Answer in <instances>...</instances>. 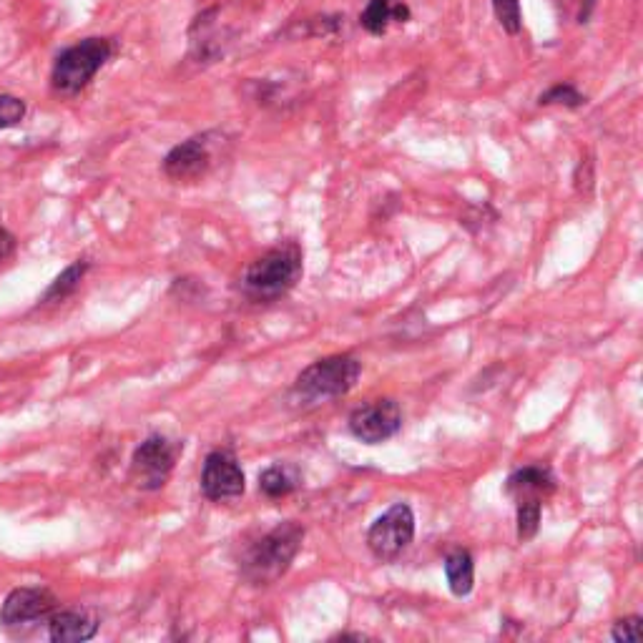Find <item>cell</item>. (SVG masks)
Here are the masks:
<instances>
[{"label":"cell","mask_w":643,"mask_h":643,"mask_svg":"<svg viewBox=\"0 0 643 643\" xmlns=\"http://www.w3.org/2000/svg\"><path fill=\"white\" fill-rule=\"evenodd\" d=\"M26 119V101L11 93H0V131L13 129Z\"/></svg>","instance_id":"d6986e66"},{"label":"cell","mask_w":643,"mask_h":643,"mask_svg":"<svg viewBox=\"0 0 643 643\" xmlns=\"http://www.w3.org/2000/svg\"><path fill=\"white\" fill-rule=\"evenodd\" d=\"M304 541V528L294 520L279 523L244 551L239 573L252 586H269L289 571Z\"/></svg>","instance_id":"6da1fadb"},{"label":"cell","mask_w":643,"mask_h":643,"mask_svg":"<svg viewBox=\"0 0 643 643\" xmlns=\"http://www.w3.org/2000/svg\"><path fill=\"white\" fill-rule=\"evenodd\" d=\"M362 362L352 355H332L317 360L307 370L299 372L294 382V395L304 402H325L342 397L357 385Z\"/></svg>","instance_id":"277c9868"},{"label":"cell","mask_w":643,"mask_h":643,"mask_svg":"<svg viewBox=\"0 0 643 643\" xmlns=\"http://www.w3.org/2000/svg\"><path fill=\"white\" fill-rule=\"evenodd\" d=\"M299 483H302V475H299V470L294 468V465H272V468L264 470L262 475H259V490H262L267 498H287V495H292L294 490L299 488Z\"/></svg>","instance_id":"9a60e30c"},{"label":"cell","mask_w":643,"mask_h":643,"mask_svg":"<svg viewBox=\"0 0 643 643\" xmlns=\"http://www.w3.org/2000/svg\"><path fill=\"white\" fill-rule=\"evenodd\" d=\"M493 13L498 18L500 28L508 36H518L523 31V11H520V0H493Z\"/></svg>","instance_id":"ac0fdd59"},{"label":"cell","mask_w":643,"mask_h":643,"mask_svg":"<svg viewBox=\"0 0 643 643\" xmlns=\"http://www.w3.org/2000/svg\"><path fill=\"white\" fill-rule=\"evenodd\" d=\"M332 641H367V636H362V633H337Z\"/></svg>","instance_id":"d4e9b609"},{"label":"cell","mask_w":643,"mask_h":643,"mask_svg":"<svg viewBox=\"0 0 643 643\" xmlns=\"http://www.w3.org/2000/svg\"><path fill=\"white\" fill-rule=\"evenodd\" d=\"M98 631V618L91 611H61L48 621V636L56 643L91 641Z\"/></svg>","instance_id":"7c38bea8"},{"label":"cell","mask_w":643,"mask_h":643,"mask_svg":"<svg viewBox=\"0 0 643 643\" xmlns=\"http://www.w3.org/2000/svg\"><path fill=\"white\" fill-rule=\"evenodd\" d=\"M176 455H179V445L166 440L164 435H151L131 455L129 480L146 493L161 490L174 473Z\"/></svg>","instance_id":"5b68a950"},{"label":"cell","mask_w":643,"mask_h":643,"mask_svg":"<svg viewBox=\"0 0 643 643\" xmlns=\"http://www.w3.org/2000/svg\"><path fill=\"white\" fill-rule=\"evenodd\" d=\"M410 16V6L402 3V0H370L365 11L360 13V26L370 36H385L392 21L407 23Z\"/></svg>","instance_id":"4fadbf2b"},{"label":"cell","mask_w":643,"mask_h":643,"mask_svg":"<svg viewBox=\"0 0 643 643\" xmlns=\"http://www.w3.org/2000/svg\"><path fill=\"white\" fill-rule=\"evenodd\" d=\"M593 179H596V176H593V161L586 156V159L578 161L576 174H573V186H576L578 194H581V196H591Z\"/></svg>","instance_id":"7402d4cb"},{"label":"cell","mask_w":643,"mask_h":643,"mask_svg":"<svg viewBox=\"0 0 643 643\" xmlns=\"http://www.w3.org/2000/svg\"><path fill=\"white\" fill-rule=\"evenodd\" d=\"M415 538V513L407 503H395L372 523L367 533V548L377 561H395L410 548Z\"/></svg>","instance_id":"8992f818"},{"label":"cell","mask_w":643,"mask_h":643,"mask_svg":"<svg viewBox=\"0 0 643 643\" xmlns=\"http://www.w3.org/2000/svg\"><path fill=\"white\" fill-rule=\"evenodd\" d=\"M593 8H596V0H583L581 11H578V23H588V18H591Z\"/></svg>","instance_id":"cb8c5ba5"},{"label":"cell","mask_w":643,"mask_h":643,"mask_svg":"<svg viewBox=\"0 0 643 643\" xmlns=\"http://www.w3.org/2000/svg\"><path fill=\"white\" fill-rule=\"evenodd\" d=\"M402 427V410L390 397H380L357 407L350 415V433L367 445H380L395 438Z\"/></svg>","instance_id":"52a82bcc"},{"label":"cell","mask_w":643,"mask_h":643,"mask_svg":"<svg viewBox=\"0 0 643 643\" xmlns=\"http://www.w3.org/2000/svg\"><path fill=\"white\" fill-rule=\"evenodd\" d=\"M556 490V478L546 465H525L505 480V493L513 498L515 508H543Z\"/></svg>","instance_id":"8fae6325"},{"label":"cell","mask_w":643,"mask_h":643,"mask_svg":"<svg viewBox=\"0 0 643 643\" xmlns=\"http://www.w3.org/2000/svg\"><path fill=\"white\" fill-rule=\"evenodd\" d=\"M88 269H91V262H88V259H76L73 264H68V267L53 279L48 292L43 294V304H56V302H63L66 297H71V294L78 289V284L83 282Z\"/></svg>","instance_id":"2e32d148"},{"label":"cell","mask_w":643,"mask_h":643,"mask_svg":"<svg viewBox=\"0 0 643 643\" xmlns=\"http://www.w3.org/2000/svg\"><path fill=\"white\" fill-rule=\"evenodd\" d=\"M641 623L643 618L641 616H628V618H621V621L613 623V631H611V638L618 643H638L643 638V631H641Z\"/></svg>","instance_id":"ffe728a7"},{"label":"cell","mask_w":643,"mask_h":643,"mask_svg":"<svg viewBox=\"0 0 643 643\" xmlns=\"http://www.w3.org/2000/svg\"><path fill=\"white\" fill-rule=\"evenodd\" d=\"M16 254V237L0 224V262H6Z\"/></svg>","instance_id":"603a6c76"},{"label":"cell","mask_w":643,"mask_h":643,"mask_svg":"<svg viewBox=\"0 0 643 643\" xmlns=\"http://www.w3.org/2000/svg\"><path fill=\"white\" fill-rule=\"evenodd\" d=\"M58 608V598L48 588H16L8 593L0 608V623L8 628L28 626L33 621L51 618Z\"/></svg>","instance_id":"30bf717a"},{"label":"cell","mask_w":643,"mask_h":643,"mask_svg":"<svg viewBox=\"0 0 643 643\" xmlns=\"http://www.w3.org/2000/svg\"><path fill=\"white\" fill-rule=\"evenodd\" d=\"M302 277V249L284 242L254 259L242 274V294L252 302H277Z\"/></svg>","instance_id":"7a4b0ae2"},{"label":"cell","mask_w":643,"mask_h":643,"mask_svg":"<svg viewBox=\"0 0 643 643\" xmlns=\"http://www.w3.org/2000/svg\"><path fill=\"white\" fill-rule=\"evenodd\" d=\"M445 576H448V586L453 591V596H470V591L475 586V563L470 551H463V548L450 551L445 556Z\"/></svg>","instance_id":"5bb4252c"},{"label":"cell","mask_w":643,"mask_h":643,"mask_svg":"<svg viewBox=\"0 0 643 643\" xmlns=\"http://www.w3.org/2000/svg\"><path fill=\"white\" fill-rule=\"evenodd\" d=\"M211 134H196L181 141L166 154L164 174L174 184H194L201 181L214 166V149H211Z\"/></svg>","instance_id":"ba28073f"},{"label":"cell","mask_w":643,"mask_h":643,"mask_svg":"<svg viewBox=\"0 0 643 643\" xmlns=\"http://www.w3.org/2000/svg\"><path fill=\"white\" fill-rule=\"evenodd\" d=\"M538 103L541 106H566V109H581L583 103H586V96L578 91L573 83H556L548 91H543L538 96Z\"/></svg>","instance_id":"e0dca14e"},{"label":"cell","mask_w":643,"mask_h":643,"mask_svg":"<svg viewBox=\"0 0 643 643\" xmlns=\"http://www.w3.org/2000/svg\"><path fill=\"white\" fill-rule=\"evenodd\" d=\"M111 56H114V43L111 38L101 36L83 38L76 46L61 51L51 71L53 91L61 96L81 93L96 78V73L109 63Z\"/></svg>","instance_id":"3957f363"},{"label":"cell","mask_w":643,"mask_h":643,"mask_svg":"<svg viewBox=\"0 0 643 643\" xmlns=\"http://www.w3.org/2000/svg\"><path fill=\"white\" fill-rule=\"evenodd\" d=\"M244 488H247V480H244V470L237 455L227 448L211 450L204 460V470H201V493L219 503V500L239 498Z\"/></svg>","instance_id":"9c48e42d"},{"label":"cell","mask_w":643,"mask_h":643,"mask_svg":"<svg viewBox=\"0 0 643 643\" xmlns=\"http://www.w3.org/2000/svg\"><path fill=\"white\" fill-rule=\"evenodd\" d=\"M541 510L543 508H515V513H518V541L520 543L530 541V538L538 533V525H541Z\"/></svg>","instance_id":"44dd1931"}]
</instances>
